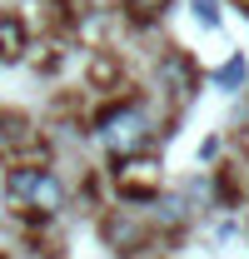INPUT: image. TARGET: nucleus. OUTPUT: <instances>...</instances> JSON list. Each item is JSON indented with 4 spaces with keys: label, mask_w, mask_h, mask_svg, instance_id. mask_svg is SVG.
Masks as SVG:
<instances>
[{
    "label": "nucleus",
    "mask_w": 249,
    "mask_h": 259,
    "mask_svg": "<svg viewBox=\"0 0 249 259\" xmlns=\"http://www.w3.org/2000/svg\"><path fill=\"white\" fill-rule=\"evenodd\" d=\"M150 115L140 110V100H120V105H110L105 115H100V140H105V150L120 160V155H140L145 145H150Z\"/></svg>",
    "instance_id": "f257e3e1"
},
{
    "label": "nucleus",
    "mask_w": 249,
    "mask_h": 259,
    "mask_svg": "<svg viewBox=\"0 0 249 259\" xmlns=\"http://www.w3.org/2000/svg\"><path fill=\"white\" fill-rule=\"evenodd\" d=\"M20 209H35L40 220L60 214V209H65V185L50 175V169L35 164V169H30V185H25V204H20Z\"/></svg>",
    "instance_id": "20e7f679"
},
{
    "label": "nucleus",
    "mask_w": 249,
    "mask_h": 259,
    "mask_svg": "<svg viewBox=\"0 0 249 259\" xmlns=\"http://www.w3.org/2000/svg\"><path fill=\"white\" fill-rule=\"evenodd\" d=\"M215 80H219V85H229V90H234V85H244V60H229Z\"/></svg>",
    "instance_id": "1a4fd4ad"
},
{
    "label": "nucleus",
    "mask_w": 249,
    "mask_h": 259,
    "mask_svg": "<svg viewBox=\"0 0 249 259\" xmlns=\"http://www.w3.org/2000/svg\"><path fill=\"white\" fill-rule=\"evenodd\" d=\"M105 239H110L120 254H140V249H145V225H140L135 214L115 209V214H105Z\"/></svg>",
    "instance_id": "39448f33"
},
{
    "label": "nucleus",
    "mask_w": 249,
    "mask_h": 259,
    "mask_svg": "<svg viewBox=\"0 0 249 259\" xmlns=\"http://www.w3.org/2000/svg\"><path fill=\"white\" fill-rule=\"evenodd\" d=\"M155 75H159V90L170 95V105H189L194 90H199V65L189 60L185 50H164Z\"/></svg>",
    "instance_id": "7ed1b4c3"
},
{
    "label": "nucleus",
    "mask_w": 249,
    "mask_h": 259,
    "mask_svg": "<svg viewBox=\"0 0 249 259\" xmlns=\"http://www.w3.org/2000/svg\"><path fill=\"white\" fill-rule=\"evenodd\" d=\"M194 15H199L204 25H215V0H194Z\"/></svg>",
    "instance_id": "9d476101"
},
{
    "label": "nucleus",
    "mask_w": 249,
    "mask_h": 259,
    "mask_svg": "<svg viewBox=\"0 0 249 259\" xmlns=\"http://www.w3.org/2000/svg\"><path fill=\"white\" fill-rule=\"evenodd\" d=\"M25 45H30L25 20L5 10V15H0V60H20V55H25Z\"/></svg>",
    "instance_id": "423d86ee"
},
{
    "label": "nucleus",
    "mask_w": 249,
    "mask_h": 259,
    "mask_svg": "<svg viewBox=\"0 0 249 259\" xmlns=\"http://www.w3.org/2000/svg\"><path fill=\"white\" fill-rule=\"evenodd\" d=\"M164 5H170V0H124L130 20H140V25H145V20H155V15H164Z\"/></svg>",
    "instance_id": "6e6552de"
},
{
    "label": "nucleus",
    "mask_w": 249,
    "mask_h": 259,
    "mask_svg": "<svg viewBox=\"0 0 249 259\" xmlns=\"http://www.w3.org/2000/svg\"><path fill=\"white\" fill-rule=\"evenodd\" d=\"M115 85H120V55L100 50L90 60V90H115Z\"/></svg>",
    "instance_id": "0eeeda50"
},
{
    "label": "nucleus",
    "mask_w": 249,
    "mask_h": 259,
    "mask_svg": "<svg viewBox=\"0 0 249 259\" xmlns=\"http://www.w3.org/2000/svg\"><path fill=\"white\" fill-rule=\"evenodd\" d=\"M115 190L120 199H155L159 194V160L155 155H120L115 160Z\"/></svg>",
    "instance_id": "f03ea898"
}]
</instances>
